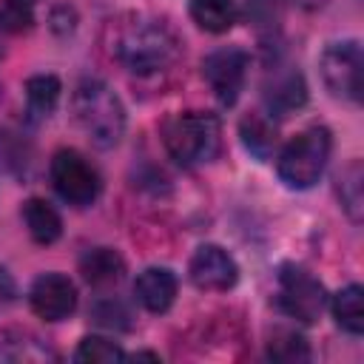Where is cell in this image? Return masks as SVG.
<instances>
[{"label":"cell","mask_w":364,"mask_h":364,"mask_svg":"<svg viewBox=\"0 0 364 364\" xmlns=\"http://www.w3.org/2000/svg\"><path fill=\"white\" fill-rule=\"evenodd\" d=\"M80 273L88 284L94 287H111L122 279L125 273V262L117 250L111 247H94L80 259Z\"/></svg>","instance_id":"4fadbf2b"},{"label":"cell","mask_w":364,"mask_h":364,"mask_svg":"<svg viewBox=\"0 0 364 364\" xmlns=\"http://www.w3.org/2000/svg\"><path fill=\"white\" fill-rule=\"evenodd\" d=\"M191 20L210 34L228 31L239 17V0H191Z\"/></svg>","instance_id":"e0dca14e"},{"label":"cell","mask_w":364,"mask_h":364,"mask_svg":"<svg viewBox=\"0 0 364 364\" xmlns=\"http://www.w3.org/2000/svg\"><path fill=\"white\" fill-rule=\"evenodd\" d=\"M74 358L97 364V361H119V358H125V353H122L119 344H114V341H108L102 336H85L80 341V347L74 350Z\"/></svg>","instance_id":"603a6c76"},{"label":"cell","mask_w":364,"mask_h":364,"mask_svg":"<svg viewBox=\"0 0 364 364\" xmlns=\"http://www.w3.org/2000/svg\"><path fill=\"white\" fill-rule=\"evenodd\" d=\"M31 156H34V151H31L28 139L14 128L0 125V162H3V168L11 173H26L31 165Z\"/></svg>","instance_id":"ffe728a7"},{"label":"cell","mask_w":364,"mask_h":364,"mask_svg":"<svg viewBox=\"0 0 364 364\" xmlns=\"http://www.w3.org/2000/svg\"><path fill=\"white\" fill-rule=\"evenodd\" d=\"M23 222H26V228H28V233H31V239L37 245H51L63 233L60 213L46 199H37V196L23 205Z\"/></svg>","instance_id":"2e32d148"},{"label":"cell","mask_w":364,"mask_h":364,"mask_svg":"<svg viewBox=\"0 0 364 364\" xmlns=\"http://www.w3.org/2000/svg\"><path fill=\"white\" fill-rule=\"evenodd\" d=\"M111 57L134 74H154L176 63L179 43L162 23L131 17L111 31Z\"/></svg>","instance_id":"6da1fadb"},{"label":"cell","mask_w":364,"mask_h":364,"mask_svg":"<svg viewBox=\"0 0 364 364\" xmlns=\"http://www.w3.org/2000/svg\"><path fill=\"white\" fill-rule=\"evenodd\" d=\"M188 276L199 290H230L239 279V267L219 245H202L188 264Z\"/></svg>","instance_id":"30bf717a"},{"label":"cell","mask_w":364,"mask_h":364,"mask_svg":"<svg viewBox=\"0 0 364 364\" xmlns=\"http://www.w3.org/2000/svg\"><path fill=\"white\" fill-rule=\"evenodd\" d=\"M31 310L46 321H63L77 310V287L63 273H43L28 290Z\"/></svg>","instance_id":"9c48e42d"},{"label":"cell","mask_w":364,"mask_h":364,"mask_svg":"<svg viewBox=\"0 0 364 364\" xmlns=\"http://www.w3.org/2000/svg\"><path fill=\"white\" fill-rule=\"evenodd\" d=\"M34 20V0H3L0 6V26L6 34L28 28Z\"/></svg>","instance_id":"d4e9b609"},{"label":"cell","mask_w":364,"mask_h":364,"mask_svg":"<svg viewBox=\"0 0 364 364\" xmlns=\"http://www.w3.org/2000/svg\"><path fill=\"white\" fill-rule=\"evenodd\" d=\"M60 80L51 77V74H37L26 82V114L31 122H40V119H48L60 102Z\"/></svg>","instance_id":"9a60e30c"},{"label":"cell","mask_w":364,"mask_h":364,"mask_svg":"<svg viewBox=\"0 0 364 364\" xmlns=\"http://www.w3.org/2000/svg\"><path fill=\"white\" fill-rule=\"evenodd\" d=\"M247 65L250 57L242 48H219L210 51L202 63V77L208 80L213 97L222 105H233L245 88V77H247Z\"/></svg>","instance_id":"ba28073f"},{"label":"cell","mask_w":364,"mask_h":364,"mask_svg":"<svg viewBox=\"0 0 364 364\" xmlns=\"http://www.w3.org/2000/svg\"><path fill=\"white\" fill-rule=\"evenodd\" d=\"M136 301L151 313H165L176 299V276L168 267H148L134 282Z\"/></svg>","instance_id":"8fae6325"},{"label":"cell","mask_w":364,"mask_h":364,"mask_svg":"<svg viewBox=\"0 0 364 364\" xmlns=\"http://www.w3.org/2000/svg\"><path fill=\"white\" fill-rule=\"evenodd\" d=\"M361 179H364V173H361V162H358V159L350 162V165L341 171V176H338V199H341V208L350 213L353 222H358V219H361V210H364Z\"/></svg>","instance_id":"44dd1931"},{"label":"cell","mask_w":364,"mask_h":364,"mask_svg":"<svg viewBox=\"0 0 364 364\" xmlns=\"http://www.w3.org/2000/svg\"><path fill=\"white\" fill-rule=\"evenodd\" d=\"M264 102L267 111L276 117H284L307 102V85L299 71H279L267 85H264Z\"/></svg>","instance_id":"7c38bea8"},{"label":"cell","mask_w":364,"mask_h":364,"mask_svg":"<svg viewBox=\"0 0 364 364\" xmlns=\"http://www.w3.org/2000/svg\"><path fill=\"white\" fill-rule=\"evenodd\" d=\"M330 151H333V139H330L327 128H321V125L304 128L301 134H296L282 148L279 162H276L279 179L287 188H296V191H304V188L316 185L321 179L324 168H327Z\"/></svg>","instance_id":"3957f363"},{"label":"cell","mask_w":364,"mask_h":364,"mask_svg":"<svg viewBox=\"0 0 364 364\" xmlns=\"http://www.w3.org/2000/svg\"><path fill=\"white\" fill-rule=\"evenodd\" d=\"M14 293H17V287H14L11 273L6 267H0V313L14 301Z\"/></svg>","instance_id":"484cf974"},{"label":"cell","mask_w":364,"mask_h":364,"mask_svg":"<svg viewBox=\"0 0 364 364\" xmlns=\"http://www.w3.org/2000/svg\"><path fill=\"white\" fill-rule=\"evenodd\" d=\"M267 355L273 361H304L310 358V347L307 341L296 333V330H276L267 341Z\"/></svg>","instance_id":"7402d4cb"},{"label":"cell","mask_w":364,"mask_h":364,"mask_svg":"<svg viewBox=\"0 0 364 364\" xmlns=\"http://www.w3.org/2000/svg\"><path fill=\"white\" fill-rule=\"evenodd\" d=\"M239 134H242L245 148H247L256 159H270V154L276 151V142H279L276 122H273L270 117H264L262 111L247 114V117L239 122Z\"/></svg>","instance_id":"5bb4252c"},{"label":"cell","mask_w":364,"mask_h":364,"mask_svg":"<svg viewBox=\"0 0 364 364\" xmlns=\"http://www.w3.org/2000/svg\"><path fill=\"white\" fill-rule=\"evenodd\" d=\"M361 296L364 293L358 284H347L333 296V318L350 336L364 333V299Z\"/></svg>","instance_id":"d6986e66"},{"label":"cell","mask_w":364,"mask_h":364,"mask_svg":"<svg viewBox=\"0 0 364 364\" xmlns=\"http://www.w3.org/2000/svg\"><path fill=\"white\" fill-rule=\"evenodd\" d=\"M279 307L304 324H313L324 310V287L318 279H313L307 270L296 264H284L279 273Z\"/></svg>","instance_id":"52a82bcc"},{"label":"cell","mask_w":364,"mask_h":364,"mask_svg":"<svg viewBox=\"0 0 364 364\" xmlns=\"http://www.w3.org/2000/svg\"><path fill=\"white\" fill-rule=\"evenodd\" d=\"M71 111L97 148H114L125 134V108L102 80H82L74 88Z\"/></svg>","instance_id":"7a4b0ae2"},{"label":"cell","mask_w":364,"mask_h":364,"mask_svg":"<svg viewBox=\"0 0 364 364\" xmlns=\"http://www.w3.org/2000/svg\"><path fill=\"white\" fill-rule=\"evenodd\" d=\"M361 65H364V57H361L358 40L330 43L318 60L321 80L330 88V94L353 102L361 100Z\"/></svg>","instance_id":"8992f818"},{"label":"cell","mask_w":364,"mask_h":364,"mask_svg":"<svg viewBox=\"0 0 364 364\" xmlns=\"http://www.w3.org/2000/svg\"><path fill=\"white\" fill-rule=\"evenodd\" d=\"M91 318L100 324V327H108V330H128L131 327V313L122 301L117 299H100L94 307H91Z\"/></svg>","instance_id":"cb8c5ba5"},{"label":"cell","mask_w":364,"mask_h":364,"mask_svg":"<svg viewBox=\"0 0 364 364\" xmlns=\"http://www.w3.org/2000/svg\"><path fill=\"white\" fill-rule=\"evenodd\" d=\"M162 139H165L168 154L179 165H185V168L202 165V162L213 159V154L219 151V119L205 111L176 114L165 122Z\"/></svg>","instance_id":"277c9868"},{"label":"cell","mask_w":364,"mask_h":364,"mask_svg":"<svg viewBox=\"0 0 364 364\" xmlns=\"http://www.w3.org/2000/svg\"><path fill=\"white\" fill-rule=\"evenodd\" d=\"M57 353L26 330H9L0 336V361H54Z\"/></svg>","instance_id":"ac0fdd59"},{"label":"cell","mask_w":364,"mask_h":364,"mask_svg":"<svg viewBox=\"0 0 364 364\" xmlns=\"http://www.w3.org/2000/svg\"><path fill=\"white\" fill-rule=\"evenodd\" d=\"M51 185L60 193L63 202L74 205V208H88L91 202H97L100 191H102V179L97 173V168L74 148H63L51 156Z\"/></svg>","instance_id":"5b68a950"}]
</instances>
